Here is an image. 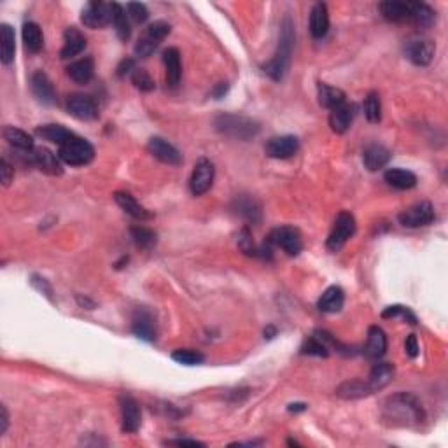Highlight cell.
<instances>
[{
    "instance_id": "6da1fadb",
    "label": "cell",
    "mask_w": 448,
    "mask_h": 448,
    "mask_svg": "<svg viewBox=\"0 0 448 448\" xmlns=\"http://www.w3.org/2000/svg\"><path fill=\"white\" fill-rule=\"evenodd\" d=\"M382 417L389 425H394V427H415L424 422L425 411L414 394L398 392L385 399Z\"/></svg>"
},
{
    "instance_id": "7a4b0ae2",
    "label": "cell",
    "mask_w": 448,
    "mask_h": 448,
    "mask_svg": "<svg viewBox=\"0 0 448 448\" xmlns=\"http://www.w3.org/2000/svg\"><path fill=\"white\" fill-rule=\"evenodd\" d=\"M294 23L291 21L289 16H285L284 21L281 25V39H278V48L275 51L274 58L270 61H266L263 65L266 76H270L274 81H282L289 70V63H291V54H293L294 48Z\"/></svg>"
},
{
    "instance_id": "3957f363",
    "label": "cell",
    "mask_w": 448,
    "mask_h": 448,
    "mask_svg": "<svg viewBox=\"0 0 448 448\" xmlns=\"http://www.w3.org/2000/svg\"><path fill=\"white\" fill-rule=\"evenodd\" d=\"M214 126H216L217 132L226 135V137L238 139V141H249L259 133V125L254 119L247 118V116L228 114V112L217 116L214 119Z\"/></svg>"
},
{
    "instance_id": "277c9868",
    "label": "cell",
    "mask_w": 448,
    "mask_h": 448,
    "mask_svg": "<svg viewBox=\"0 0 448 448\" xmlns=\"http://www.w3.org/2000/svg\"><path fill=\"white\" fill-rule=\"evenodd\" d=\"M58 156L63 163L70 165V167H84V165L92 163L93 158H95V147L86 139L74 135L60 145Z\"/></svg>"
},
{
    "instance_id": "5b68a950",
    "label": "cell",
    "mask_w": 448,
    "mask_h": 448,
    "mask_svg": "<svg viewBox=\"0 0 448 448\" xmlns=\"http://www.w3.org/2000/svg\"><path fill=\"white\" fill-rule=\"evenodd\" d=\"M170 34V25L167 21H154L145 28L144 35L135 44V57L139 58H149L156 51V48L160 46L167 35Z\"/></svg>"
},
{
    "instance_id": "8992f818",
    "label": "cell",
    "mask_w": 448,
    "mask_h": 448,
    "mask_svg": "<svg viewBox=\"0 0 448 448\" xmlns=\"http://www.w3.org/2000/svg\"><path fill=\"white\" fill-rule=\"evenodd\" d=\"M354 233H356V219L350 212H340L334 219L333 230H331L329 236H327V249L331 252H338L340 249L347 243V240L352 238Z\"/></svg>"
},
{
    "instance_id": "52a82bcc",
    "label": "cell",
    "mask_w": 448,
    "mask_h": 448,
    "mask_svg": "<svg viewBox=\"0 0 448 448\" xmlns=\"http://www.w3.org/2000/svg\"><path fill=\"white\" fill-rule=\"evenodd\" d=\"M268 242L281 247L285 254L298 256L303 251V238H301L300 232L293 226H281L275 228L268 236Z\"/></svg>"
},
{
    "instance_id": "ba28073f",
    "label": "cell",
    "mask_w": 448,
    "mask_h": 448,
    "mask_svg": "<svg viewBox=\"0 0 448 448\" xmlns=\"http://www.w3.org/2000/svg\"><path fill=\"white\" fill-rule=\"evenodd\" d=\"M214 177H216V168L214 163L207 158H200L193 168V174L190 179V190L194 196H201L212 187Z\"/></svg>"
},
{
    "instance_id": "9c48e42d",
    "label": "cell",
    "mask_w": 448,
    "mask_h": 448,
    "mask_svg": "<svg viewBox=\"0 0 448 448\" xmlns=\"http://www.w3.org/2000/svg\"><path fill=\"white\" fill-rule=\"evenodd\" d=\"M81 21L88 28H105L107 25L112 23V6L105 2L93 0L81 12Z\"/></svg>"
},
{
    "instance_id": "30bf717a",
    "label": "cell",
    "mask_w": 448,
    "mask_h": 448,
    "mask_svg": "<svg viewBox=\"0 0 448 448\" xmlns=\"http://www.w3.org/2000/svg\"><path fill=\"white\" fill-rule=\"evenodd\" d=\"M399 223L405 228H422V226H429L434 221V207L429 201H420L415 203L410 209L403 210L398 216Z\"/></svg>"
},
{
    "instance_id": "8fae6325",
    "label": "cell",
    "mask_w": 448,
    "mask_h": 448,
    "mask_svg": "<svg viewBox=\"0 0 448 448\" xmlns=\"http://www.w3.org/2000/svg\"><path fill=\"white\" fill-rule=\"evenodd\" d=\"M67 110L69 114L74 116L81 121H93L99 118V105L90 95L84 93H74L67 99Z\"/></svg>"
},
{
    "instance_id": "7c38bea8",
    "label": "cell",
    "mask_w": 448,
    "mask_h": 448,
    "mask_svg": "<svg viewBox=\"0 0 448 448\" xmlns=\"http://www.w3.org/2000/svg\"><path fill=\"white\" fill-rule=\"evenodd\" d=\"M119 408H121V429L123 433H137L142 424V414L139 403L130 394L119 396Z\"/></svg>"
},
{
    "instance_id": "4fadbf2b",
    "label": "cell",
    "mask_w": 448,
    "mask_h": 448,
    "mask_svg": "<svg viewBox=\"0 0 448 448\" xmlns=\"http://www.w3.org/2000/svg\"><path fill=\"white\" fill-rule=\"evenodd\" d=\"M434 51H436V46L429 39H411L405 44L407 58L414 65H418V67L429 65L434 58Z\"/></svg>"
},
{
    "instance_id": "5bb4252c",
    "label": "cell",
    "mask_w": 448,
    "mask_h": 448,
    "mask_svg": "<svg viewBox=\"0 0 448 448\" xmlns=\"http://www.w3.org/2000/svg\"><path fill=\"white\" fill-rule=\"evenodd\" d=\"M266 154L275 160H287L293 158L300 151V141L294 135H281V137H272L265 145Z\"/></svg>"
},
{
    "instance_id": "9a60e30c",
    "label": "cell",
    "mask_w": 448,
    "mask_h": 448,
    "mask_svg": "<svg viewBox=\"0 0 448 448\" xmlns=\"http://www.w3.org/2000/svg\"><path fill=\"white\" fill-rule=\"evenodd\" d=\"M415 2H396L387 0L378 6L380 14L392 23H414Z\"/></svg>"
},
{
    "instance_id": "2e32d148",
    "label": "cell",
    "mask_w": 448,
    "mask_h": 448,
    "mask_svg": "<svg viewBox=\"0 0 448 448\" xmlns=\"http://www.w3.org/2000/svg\"><path fill=\"white\" fill-rule=\"evenodd\" d=\"M132 333L144 342H154L158 329H156V319L151 312L145 308H137L132 317Z\"/></svg>"
},
{
    "instance_id": "e0dca14e",
    "label": "cell",
    "mask_w": 448,
    "mask_h": 448,
    "mask_svg": "<svg viewBox=\"0 0 448 448\" xmlns=\"http://www.w3.org/2000/svg\"><path fill=\"white\" fill-rule=\"evenodd\" d=\"M30 88L35 99L42 103V105H54L57 103V92H54L53 83L50 77L42 70L32 74L30 77Z\"/></svg>"
},
{
    "instance_id": "ac0fdd59",
    "label": "cell",
    "mask_w": 448,
    "mask_h": 448,
    "mask_svg": "<svg viewBox=\"0 0 448 448\" xmlns=\"http://www.w3.org/2000/svg\"><path fill=\"white\" fill-rule=\"evenodd\" d=\"M32 163H34L39 170L48 175L63 174L60 156H57L48 147H35L34 151H32Z\"/></svg>"
},
{
    "instance_id": "d6986e66",
    "label": "cell",
    "mask_w": 448,
    "mask_h": 448,
    "mask_svg": "<svg viewBox=\"0 0 448 448\" xmlns=\"http://www.w3.org/2000/svg\"><path fill=\"white\" fill-rule=\"evenodd\" d=\"M149 152H151L154 158H158L160 161L167 165H181L183 163V154L170 144L165 139L161 137H152L149 139L147 144Z\"/></svg>"
},
{
    "instance_id": "ffe728a7",
    "label": "cell",
    "mask_w": 448,
    "mask_h": 448,
    "mask_svg": "<svg viewBox=\"0 0 448 448\" xmlns=\"http://www.w3.org/2000/svg\"><path fill=\"white\" fill-rule=\"evenodd\" d=\"M387 352V334L382 327L371 326L368 329V340L365 345V356L371 361H378Z\"/></svg>"
},
{
    "instance_id": "44dd1931",
    "label": "cell",
    "mask_w": 448,
    "mask_h": 448,
    "mask_svg": "<svg viewBox=\"0 0 448 448\" xmlns=\"http://www.w3.org/2000/svg\"><path fill=\"white\" fill-rule=\"evenodd\" d=\"M232 209L235 210L236 216L243 217L249 223H259L261 221V205H259V201L256 200L254 196L251 194H240L233 200Z\"/></svg>"
},
{
    "instance_id": "7402d4cb",
    "label": "cell",
    "mask_w": 448,
    "mask_h": 448,
    "mask_svg": "<svg viewBox=\"0 0 448 448\" xmlns=\"http://www.w3.org/2000/svg\"><path fill=\"white\" fill-rule=\"evenodd\" d=\"M86 48V37L83 35V32L76 27H70L65 30L63 34V48L60 51L61 60H69V58L77 57L81 54Z\"/></svg>"
},
{
    "instance_id": "603a6c76",
    "label": "cell",
    "mask_w": 448,
    "mask_h": 448,
    "mask_svg": "<svg viewBox=\"0 0 448 448\" xmlns=\"http://www.w3.org/2000/svg\"><path fill=\"white\" fill-rule=\"evenodd\" d=\"M165 79L170 88H175L183 77V65H181V53L177 48H168L163 51Z\"/></svg>"
},
{
    "instance_id": "cb8c5ba5",
    "label": "cell",
    "mask_w": 448,
    "mask_h": 448,
    "mask_svg": "<svg viewBox=\"0 0 448 448\" xmlns=\"http://www.w3.org/2000/svg\"><path fill=\"white\" fill-rule=\"evenodd\" d=\"M354 116H356V105L354 103H343V105L336 107V109L331 110L329 114V126L334 133H345L347 130L350 128L354 121Z\"/></svg>"
},
{
    "instance_id": "d4e9b609",
    "label": "cell",
    "mask_w": 448,
    "mask_h": 448,
    "mask_svg": "<svg viewBox=\"0 0 448 448\" xmlns=\"http://www.w3.org/2000/svg\"><path fill=\"white\" fill-rule=\"evenodd\" d=\"M310 34L314 39L326 37L327 30H329V12H327V6L323 2H317L310 11Z\"/></svg>"
},
{
    "instance_id": "484cf974",
    "label": "cell",
    "mask_w": 448,
    "mask_h": 448,
    "mask_svg": "<svg viewBox=\"0 0 448 448\" xmlns=\"http://www.w3.org/2000/svg\"><path fill=\"white\" fill-rule=\"evenodd\" d=\"M391 151L380 144H371L363 152V163L369 172H376L384 168L391 161Z\"/></svg>"
},
{
    "instance_id": "4316f807",
    "label": "cell",
    "mask_w": 448,
    "mask_h": 448,
    "mask_svg": "<svg viewBox=\"0 0 448 448\" xmlns=\"http://www.w3.org/2000/svg\"><path fill=\"white\" fill-rule=\"evenodd\" d=\"M394 365H391V363H378V365L373 366L369 378L366 380L371 392H378L387 387L392 382V378H394Z\"/></svg>"
},
{
    "instance_id": "83f0119b",
    "label": "cell",
    "mask_w": 448,
    "mask_h": 448,
    "mask_svg": "<svg viewBox=\"0 0 448 448\" xmlns=\"http://www.w3.org/2000/svg\"><path fill=\"white\" fill-rule=\"evenodd\" d=\"M114 200H116V203H118V205L121 207L126 214H128V216L133 217V219L147 221L152 217V214L149 212L147 209H144V207H142L141 203H139V201L132 196V194L126 193V191H116Z\"/></svg>"
},
{
    "instance_id": "f1b7e54d",
    "label": "cell",
    "mask_w": 448,
    "mask_h": 448,
    "mask_svg": "<svg viewBox=\"0 0 448 448\" xmlns=\"http://www.w3.org/2000/svg\"><path fill=\"white\" fill-rule=\"evenodd\" d=\"M343 303H345V293L340 285H331L323 293V296L319 298V307L320 312L324 314H336L343 308Z\"/></svg>"
},
{
    "instance_id": "f546056e",
    "label": "cell",
    "mask_w": 448,
    "mask_h": 448,
    "mask_svg": "<svg viewBox=\"0 0 448 448\" xmlns=\"http://www.w3.org/2000/svg\"><path fill=\"white\" fill-rule=\"evenodd\" d=\"M67 74L74 83L88 84L93 79V74H95V61H93L92 57H84L81 60L72 61L67 67Z\"/></svg>"
},
{
    "instance_id": "4dcf8cb0",
    "label": "cell",
    "mask_w": 448,
    "mask_h": 448,
    "mask_svg": "<svg viewBox=\"0 0 448 448\" xmlns=\"http://www.w3.org/2000/svg\"><path fill=\"white\" fill-rule=\"evenodd\" d=\"M16 35L14 28L8 23L0 25V60L4 65H11L14 60Z\"/></svg>"
},
{
    "instance_id": "1f68e13d",
    "label": "cell",
    "mask_w": 448,
    "mask_h": 448,
    "mask_svg": "<svg viewBox=\"0 0 448 448\" xmlns=\"http://www.w3.org/2000/svg\"><path fill=\"white\" fill-rule=\"evenodd\" d=\"M385 183L396 190H411L417 186V175L405 168H389L384 175Z\"/></svg>"
},
{
    "instance_id": "d6a6232c",
    "label": "cell",
    "mask_w": 448,
    "mask_h": 448,
    "mask_svg": "<svg viewBox=\"0 0 448 448\" xmlns=\"http://www.w3.org/2000/svg\"><path fill=\"white\" fill-rule=\"evenodd\" d=\"M317 96H319V103L326 109L333 110L336 107L343 105L347 102V96L342 90L338 88H333L326 83L317 84Z\"/></svg>"
},
{
    "instance_id": "836d02e7",
    "label": "cell",
    "mask_w": 448,
    "mask_h": 448,
    "mask_svg": "<svg viewBox=\"0 0 448 448\" xmlns=\"http://www.w3.org/2000/svg\"><path fill=\"white\" fill-rule=\"evenodd\" d=\"M373 394L371 389H369L368 382H363V380H347L336 389V396L342 399H359L366 398V396Z\"/></svg>"
},
{
    "instance_id": "e575fe53",
    "label": "cell",
    "mask_w": 448,
    "mask_h": 448,
    "mask_svg": "<svg viewBox=\"0 0 448 448\" xmlns=\"http://www.w3.org/2000/svg\"><path fill=\"white\" fill-rule=\"evenodd\" d=\"M2 135H4V139L8 141V144L12 145L14 149H19V151L25 152L34 151V141H32L30 135H28L27 132H23V130L14 128V126H6Z\"/></svg>"
},
{
    "instance_id": "d590c367",
    "label": "cell",
    "mask_w": 448,
    "mask_h": 448,
    "mask_svg": "<svg viewBox=\"0 0 448 448\" xmlns=\"http://www.w3.org/2000/svg\"><path fill=\"white\" fill-rule=\"evenodd\" d=\"M35 133H37L42 141L53 142V144L58 145H61L63 142L69 141L70 137H74V133L61 125H42L35 130Z\"/></svg>"
},
{
    "instance_id": "8d00e7d4",
    "label": "cell",
    "mask_w": 448,
    "mask_h": 448,
    "mask_svg": "<svg viewBox=\"0 0 448 448\" xmlns=\"http://www.w3.org/2000/svg\"><path fill=\"white\" fill-rule=\"evenodd\" d=\"M112 25L116 28V34L121 41H128L132 35V27H130V16L126 14L125 8L118 2H112Z\"/></svg>"
},
{
    "instance_id": "74e56055",
    "label": "cell",
    "mask_w": 448,
    "mask_h": 448,
    "mask_svg": "<svg viewBox=\"0 0 448 448\" xmlns=\"http://www.w3.org/2000/svg\"><path fill=\"white\" fill-rule=\"evenodd\" d=\"M21 35H23L25 48L30 53H39L42 50V46H44V37H42L41 27L37 23H34V21H28V23L23 25Z\"/></svg>"
},
{
    "instance_id": "f35d334b",
    "label": "cell",
    "mask_w": 448,
    "mask_h": 448,
    "mask_svg": "<svg viewBox=\"0 0 448 448\" xmlns=\"http://www.w3.org/2000/svg\"><path fill=\"white\" fill-rule=\"evenodd\" d=\"M130 235H132V240L135 242V245L141 249H152L158 243V235L156 232H152L151 228H145V226H133L130 230Z\"/></svg>"
},
{
    "instance_id": "ab89813d",
    "label": "cell",
    "mask_w": 448,
    "mask_h": 448,
    "mask_svg": "<svg viewBox=\"0 0 448 448\" xmlns=\"http://www.w3.org/2000/svg\"><path fill=\"white\" fill-rule=\"evenodd\" d=\"M363 109H365V116L369 123H380V119H382V103H380L378 93H368Z\"/></svg>"
},
{
    "instance_id": "60d3db41",
    "label": "cell",
    "mask_w": 448,
    "mask_h": 448,
    "mask_svg": "<svg viewBox=\"0 0 448 448\" xmlns=\"http://www.w3.org/2000/svg\"><path fill=\"white\" fill-rule=\"evenodd\" d=\"M172 359L179 365L184 366H196L201 365V363L205 361V356L198 350H191V349H179L172 354Z\"/></svg>"
},
{
    "instance_id": "b9f144b4",
    "label": "cell",
    "mask_w": 448,
    "mask_h": 448,
    "mask_svg": "<svg viewBox=\"0 0 448 448\" xmlns=\"http://www.w3.org/2000/svg\"><path fill=\"white\" fill-rule=\"evenodd\" d=\"M382 317L384 319H394V317H403L410 324H417V317H415L414 312L408 307H403V305H392V307H387L384 312H382Z\"/></svg>"
},
{
    "instance_id": "7bdbcfd3",
    "label": "cell",
    "mask_w": 448,
    "mask_h": 448,
    "mask_svg": "<svg viewBox=\"0 0 448 448\" xmlns=\"http://www.w3.org/2000/svg\"><path fill=\"white\" fill-rule=\"evenodd\" d=\"M301 354H308V356H317V357H327L329 356V349L320 342L316 336H308L305 340L303 347H301Z\"/></svg>"
},
{
    "instance_id": "ee69618b",
    "label": "cell",
    "mask_w": 448,
    "mask_h": 448,
    "mask_svg": "<svg viewBox=\"0 0 448 448\" xmlns=\"http://www.w3.org/2000/svg\"><path fill=\"white\" fill-rule=\"evenodd\" d=\"M130 77H132V83L135 84V88H139L141 92H152V90L156 88L152 77L149 76L147 70L144 69H135L132 74H130Z\"/></svg>"
},
{
    "instance_id": "f6af8a7d",
    "label": "cell",
    "mask_w": 448,
    "mask_h": 448,
    "mask_svg": "<svg viewBox=\"0 0 448 448\" xmlns=\"http://www.w3.org/2000/svg\"><path fill=\"white\" fill-rule=\"evenodd\" d=\"M126 12H128L130 19H132L133 23H145L149 18V11L147 8H145L144 4H141V2H130L128 6H126Z\"/></svg>"
},
{
    "instance_id": "bcb514c9",
    "label": "cell",
    "mask_w": 448,
    "mask_h": 448,
    "mask_svg": "<svg viewBox=\"0 0 448 448\" xmlns=\"http://www.w3.org/2000/svg\"><path fill=\"white\" fill-rule=\"evenodd\" d=\"M12 177H14V168H12V165H9V161L6 158H2V161H0V179H2V184L8 187L11 184Z\"/></svg>"
},
{
    "instance_id": "7dc6e473",
    "label": "cell",
    "mask_w": 448,
    "mask_h": 448,
    "mask_svg": "<svg viewBox=\"0 0 448 448\" xmlns=\"http://www.w3.org/2000/svg\"><path fill=\"white\" fill-rule=\"evenodd\" d=\"M32 285H34V287H37L42 294H46V296L51 300L53 289H51V285L48 284L46 278H41V277H37V275H34V277H32Z\"/></svg>"
},
{
    "instance_id": "c3c4849f",
    "label": "cell",
    "mask_w": 448,
    "mask_h": 448,
    "mask_svg": "<svg viewBox=\"0 0 448 448\" xmlns=\"http://www.w3.org/2000/svg\"><path fill=\"white\" fill-rule=\"evenodd\" d=\"M405 350H407V356L411 357V359H415V357L418 356V342L415 334H410L407 338V342H405Z\"/></svg>"
},
{
    "instance_id": "681fc988",
    "label": "cell",
    "mask_w": 448,
    "mask_h": 448,
    "mask_svg": "<svg viewBox=\"0 0 448 448\" xmlns=\"http://www.w3.org/2000/svg\"><path fill=\"white\" fill-rule=\"evenodd\" d=\"M133 70H135V61H133L132 58H126V60H123L121 63H119V67H118V76L119 77H125L126 74H132Z\"/></svg>"
},
{
    "instance_id": "f907efd6",
    "label": "cell",
    "mask_w": 448,
    "mask_h": 448,
    "mask_svg": "<svg viewBox=\"0 0 448 448\" xmlns=\"http://www.w3.org/2000/svg\"><path fill=\"white\" fill-rule=\"evenodd\" d=\"M9 427V414L6 405H0V434H6Z\"/></svg>"
},
{
    "instance_id": "816d5d0a",
    "label": "cell",
    "mask_w": 448,
    "mask_h": 448,
    "mask_svg": "<svg viewBox=\"0 0 448 448\" xmlns=\"http://www.w3.org/2000/svg\"><path fill=\"white\" fill-rule=\"evenodd\" d=\"M228 90H230V84L228 83H219V84H216V88H214V90H212V96L216 100L223 99V96L226 95V93H228Z\"/></svg>"
},
{
    "instance_id": "f5cc1de1",
    "label": "cell",
    "mask_w": 448,
    "mask_h": 448,
    "mask_svg": "<svg viewBox=\"0 0 448 448\" xmlns=\"http://www.w3.org/2000/svg\"><path fill=\"white\" fill-rule=\"evenodd\" d=\"M167 445H177V447H205L203 443L196 440H170Z\"/></svg>"
},
{
    "instance_id": "db71d44e",
    "label": "cell",
    "mask_w": 448,
    "mask_h": 448,
    "mask_svg": "<svg viewBox=\"0 0 448 448\" xmlns=\"http://www.w3.org/2000/svg\"><path fill=\"white\" fill-rule=\"evenodd\" d=\"M307 410V405L305 403H293V405H289V411H303Z\"/></svg>"
},
{
    "instance_id": "11a10c76",
    "label": "cell",
    "mask_w": 448,
    "mask_h": 448,
    "mask_svg": "<svg viewBox=\"0 0 448 448\" xmlns=\"http://www.w3.org/2000/svg\"><path fill=\"white\" fill-rule=\"evenodd\" d=\"M275 333H277V329L274 326H268V329H265V338H274Z\"/></svg>"
}]
</instances>
